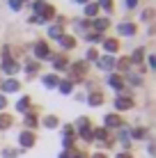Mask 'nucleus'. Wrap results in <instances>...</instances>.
I'll return each mask as SVG.
<instances>
[{
    "label": "nucleus",
    "mask_w": 156,
    "mask_h": 158,
    "mask_svg": "<svg viewBox=\"0 0 156 158\" xmlns=\"http://www.w3.org/2000/svg\"><path fill=\"white\" fill-rule=\"evenodd\" d=\"M117 30H120V35H124V37H131L133 32H136V25H131V23H122Z\"/></svg>",
    "instance_id": "nucleus-7"
},
{
    "label": "nucleus",
    "mask_w": 156,
    "mask_h": 158,
    "mask_svg": "<svg viewBox=\"0 0 156 158\" xmlns=\"http://www.w3.org/2000/svg\"><path fill=\"white\" fill-rule=\"evenodd\" d=\"M44 124H46L48 128H55V126H57V119H55V117H46V122H44Z\"/></svg>",
    "instance_id": "nucleus-22"
},
{
    "label": "nucleus",
    "mask_w": 156,
    "mask_h": 158,
    "mask_svg": "<svg viewBox=\"0 0 156 158\" xmlns=\"http://www.w3.org/2000/svg\"><path fill=\"white\" fill-rule=\"evenodd\" d=\"M2 89L5 92H16V89H19V83L9 78V80H5V83H2Z\"/></svg>",
    "instance_id": "nucleus-10"
},
{
    "label": "nucleus",
    "mask_w": 156,
    "mask_h": 158,
    "mask_svg": "<svg viewBox=\"0 0 156 158\" xmlns=\"http://www.w3.org/2000/svg\"><path fill=\"white\" fill-rule=\"evenodd\" d=\"M87 60H96V51H87Z\"/></svg>",
    "instance_id": "nucleus-34"
},
{
    "label": "nucleus",
    "mask_w": 156,
    "mask_h": 158,
    "mask_svg": "<svg viewBox=\"0 0 156 158\" xmlns=\"http://www.w3.org/2000/svg\"><path fill=\"white\" fill-rule=\"evenodd\" d=\"M96 140H106V131H103V128L96 131Z\"/></svg>",
    "instance_id": "nucleus-30"
},
{
    "label": "nucleus",
    "mask_w": 156,
    "mask_h": 158,
    "mask_svg": "<svg viewBox=\"0 0 156 158\" xmlns=\"http://www.w3.org/2000/svg\"><path fill=\"white\" fill-rule=\"evenodd\" d=\"M120 117H117V115H108V117H106V126H110V128H120Z\"/></svg>",
    "instance_id": "nucleus-8"
},
{
    "label": "nucleus",
    "mask_w": 156,
    "mask_h": 158,
    "mask_svg": "<svg viewBox=\"0 0 156 158\" xmlns=\"http://www.w3.org/2000/svg\"><path fill=\"white\" fill-rule=\"evenodd\" d=\"M99 2H101V5H103V7H106V9H110V7H112V0H99Z\"/></svg>",
    "instance_id": "nucleus-32"
},
{
    "label": "nucleus",
    "mask_w": 156,
    "mask_h": 158,
    "mask_svg": "<svg viewBox=\"0 0 156 158\" xmlns=\"http://www.w3.org/2000/svg\"><path fill=\"white\" fill-rule=\"evenodd\" d=\"M94 28H96V30H106V28H108V21H106V19L94 21Z\"/></svg>",
    "instance_id": "nucleus-18"
},
{
    "label": "nucleus",
    "mask_w": 156,
    "mask_h": 158,
    "mask_svg": "<svg viewBox=\"0 0 156 158\" xmlns=\"http://www.w3.org/2000/svg\"><path fill=\"white\" fill-rule=\"evenodd\" d=\"M60 46L62 48H67V51H69V48H74V46H76V41H74V37H60Z\"/></svg>",
    "instance_id": "nucleus-9"
},
{
    "label": "nucleus",
    "mask_w": 156,
    "mask_h": 158,
    "mask_svg": "<svg viewBox=\"0 0 156 158\" xmlns=\"http://www.w3.org/2000/svg\"><path fill=\"white\" fill-rule=\"evenodd\" d=\"M142 55H145V53H142V48H138V51L133 53V60H136V62H140V60H142Z\"/></svg>",
    "instance_id": "nucleus-26"
},
{
    "label": "nucleus",
    "mask_w": 156,
    "mask_h": 158,
    "mask_svg": "<svg viewBox=\"0 0 156 158\" xmlns=\"http://www.w3.org/2000/svg\"><path fill=\"white\" fill-rule=\"evenodd\" d=\"M103 46H106V51H108V53H115V51H117V41H115V39H106Z\"/></svg>",
    "instance_id": "nucleus-16"
},
{
    "label": "nucleus",
    "mask_w": 156,
    "mask_h": 158,
    "mask_svg": "<svg viewBox=\"0 0 156 158\" xmlns=\"http://www.w3.org/2000/svg\"><path fill=\"white\" fill-rule=\"evenodd\" d=\"M57 85H60L62 94H69V92H71V83H57Z\"/></svg>",
    "instance_id": "nucleus-21"
},
{
    "label": "nucleus",
    "mask_w": 156,
    "mask_h": 158,
    "mask_svg": "<svg viewBox=\"0 0 156 158\" xmlns=\"http://www.w3.org/2000/svg\"><path fill=\"white\" fill-rule=\"evenodd\" d=\"M71 158H85V156H80V154H74V156H71Z\"/></svg>",
    "instance_id": "nucleus-39"
},
{
    "label": "nucleus",
    "mask_w": 156,
    "mask_h": 158,
    "mask_svg": "<svg viewBox=\"0 0 156 158\" xmlns=\"http://www.w3.org/2000/svg\"><path fill=\"white\" fill-rule=\"evenodd\" d=\"M85 62H78V64H74V71H71V76H74V80H80L85 76Z\"/></svg>",
    "instance_id": "nucleus-3"
},
{
    "label": "nucleus",
    "mask_w": 156,
    "mask_h": 158,
    "mask_svg": "<svg viewBox=\"0 0 156 158\" xmlns=\"http://www.w3.org/2000/svg\"><path fill=\"white\" fill-rule=\"evenodd\" d=\"M9 5H12V9H21V0H9Z\"/></svg>",
    "instance_id": "nucleus-31"
},
{
    "label": "nucleus",
    "mask_w": 156,
    "mask_h": 158,
    "mask_svg": "<svg viewBox=\"0 0 156 158\" xmlns=\"http://www.w3.org/2000/svg\"><path fill=\"white\" fill-rule=\"evenodd\" d=\"M35 55L39 57V60L48 57V46H46V44H37V46H35Z\"/></svg>",
    "instance_id": "nucleus-6"
},
{
    "label": "nucleus",
    "mask_w": 156,
    "mask_h": 158,
    "mask_svg": "<svg viewBox=\"0 0 156 158\" xmlns=\"http://www.w3.org/2000/svg\"><path fill=\"white\" fill-rule=\"evenodd\" d=\"M16 108H19L21 112H25V110L30 108V99H28V96H23V99H21L19 103H16Z\"/></svg>",
    "instance_id": "nucleus-13"
},
{
    "label": "nucleus",
    "mask_w": 156,
    "mask_h": 158,
    "mask_svg": "<svg viewBox=\"0 0 156 158\" xmlns=\"http://www.w3.org/2000/svg\"><path fill=\"white\" fill-rule=\"evenodd\" d=\"M21 144H23V147H32V144H35V135H32V133H28V131H25V133H21Z\"/></svg>",
    "instance_id": "nucleus-5"
},
{
    "label": "nucleus",
    "mask_w": 156,
    "mask_h": 158,
    "mask_svg": "<svg viewBox=\"0 0 156 158\" xmlns=\"http://www.w3.org/2000/svg\"><path fill=\"white\" fill-rule=\"evenodd\" d=\"M35 124H37V119H35V117H32V115H25V126H30V128H32Z\"/></svg>",
    "instance_id": "nucleus-24"
},
{
    "label": "nucleus",
    "mask_w": 156,
    "mask_h": 158,
    "mask_svg": "<svg viewBox=\"0 0 156 158\" xmlns=\"http://www.w3.org/2000/svg\"><path fill=\"white\" fill-rule=\"evenodd\" d=\"M117 67H120L122 71H126V69H129V60H120V64H117Z\"/></svg>",
    "instance_id": "nucleus-28"
},
{
    "label": "nucleus",
    "mask_w": 156,
    "mask_h": 158,
    "mask_svg": "<svg viewBox=\"0 0 156 158\" xmlns=\"http://www.w3.org/2000/svg\"><path fill=\"white\" fill-rule=\"evenodd\" d=\"M115 108L117 110H129V108H133V101L126 99V96H117L115 99Z\"/></svg>",
    "instance_id": "nucleus-1"
},
{
    "label": "nucleus",
    "mask_w": 156,
    "mask_h": 158,
    "mask_svg": "<svg viewBox=\"0 0 156 158\" xmlns=\"http://www.w3.org/2000/svg\"><path fill=\"white\" fill-rule=\"evenodd\" d=\"M48 35H51L53 39H60V37H62V28H60V25H53V28L48 30Z\"/></svg>",
    "instance_id": "nucleus-14"
},
{
    "label": "nucleus",
    "mask_w": 156,
    "mask_h": 158,
    "mask_svg": "<svg viewBox=\"0 0 156 158\" xmlns=\"http://www.w3.org/2000/svg\"><path fill=\"white\" fill-rule=\"evenodd\" d=\"M55 69H60V71L67 69V60H64V57H55Z\"/></svg>",
    "instance_id": "nucleus-19"
},
{
    "label": "nucleus",
    "mask_w": 156,
    "mask_h": 158,
    "mask_svg": "<svg viewBox=\"0 0 156 158\" xmlns=\"http://www.w3.org/2000/svg\"><path fill=\"white\" fill-rule=\"evenodd\" d=\"M92 158H106V156H103V154H94Z\"/></svg>",
    "instance_id": "nucleus-37"
},
{
    "label": "nucleus",
    "mask_w": 156,
    "mask_h": 158,
    "mask_svg": "<svg viewBox=\"0 0 156 158\" xmlns=\"http://www.w3.org/2000/svg\"><path fill=\"white\" fill-rule=\"evenodd\" d=\"M138 5V0H126V7H136Z\"/></svg>",
    "instance_id": "nucleus-35"
},
{
    "label": "nucleus",
    "mask_w": 156,
    "mask_h": 158,
    "mask_svg": "<svg viewBox=\"0 0 156 158\" xmlns=\"http://www.w3.org/2000/svg\"><path fill=\"white\" fill-rule=\"evenodd\" d=\"M60 158H71V156H69V154H62V156H60Z\"/></svg>",
    "instance_id": "nucleus-40"
},
{
    "label": "nucleus",
    "mask_w": 156,
    "mask_h": 158,
    "mask_svg": "<svg viewBox=\"0 0 156 158\" xmlns=\"http://www.w3.org/2000/svg\"><path fill=\"white\" fill-rule=\"evenodd\" d=\"M37 71V62H28V67H25V73H35Z\"/></svg>",
    "instance_id": "nucleus-25"
},
{
    "label": "nucleus",
    "mask_w": 156,
    "mask_h": 158,
    "mask_svg": "<svg viewBox=\"0 0 156 158\" xmlns=\"http://www.w3.org/2000/svg\"><path fill=\"white\" fill-rule=\"evenodd\" d=\"M133 138H145V128H136L133 131Z\"/></svg>",
    "instance_id": "nucleus-29"
},
{
    "label": "nucleus",
    "mask_w": 156,
    "mask_h": 158,
    "mask_svg": "<svg viewBox=\"0 0 156 158\" xmlns=\"http://www.w3.org/2000/svg\"><path fill=\"white\" fill-rule=\"evenodd\" d=\"M96 64H99V69H103V71H110V69L115 67V60H112L110 55H106V57H101Z\"/></svg>",
    "instance_id": "nucleus-2"
},
{
    "label": "nucleus",
    "mask_w": 156,
    "mask_h": 158,
    "mask_svg": "<svg viewBox=\"0 0 156 158\" xmlns=\"http://www.w3.org/2000/svg\"><path fill=\"white\" fill-rule=\"evenodd\" d=\"M44 85H46V87H55V85H57V76H53V73L46 76V78H44Z\"/></svg>",
    "instance_id": "nucleus-17"
},
{
    "label": "nucleus",
    "mask_w": 156,
    "mask_h": 158,
    "mask_svg": "<svg viewBox=\"0 0 156 158\" xmlns=\"http://www.w3.org/2000/svg\"><path fill=\"white\" fill-rule=\"evenodd\" d=\"M5 103H7V101H5V96H0V110L5 108Z\"/></svg>",
    "instance_id": "nucleus-36"
},
{
    "label": "nucleus",
    "mask_w": 156,
    "mask_h": 158,
    "mask_svg": "<svg viewBox=\"0 0 156 158\" xmlns=\"http://www.w3.org/2000/svg\"><path fill=\"white\" fill-rule=\"evenodd\" d=\"M16 69H19V67H16L14 60H5V62H2V71H5V73L12 76V73H16Z\"/></svg>",
    "instance_id": "nucleus-4"
},
{
    "label": "nucleus",
    "mask_w": 156,
    "mask_h": 158,
    "mask_svg": "<svg viewBox=\"0 0 156 158\" xmlns=\"http://www.w3.org/2000/svg\"><path fill=\"white\" fill-rule=\"evenodd\" d=\"M90 106H101V103H103V96L99 94V92H94V94H90Z\"/></svg>",
    "instance_id": "nucleus-11"
},
{
    "label": "nucleus",
    "mask_w": 156,
    "mask_h": 158,
    "mask_svg": "<svg viewBox=\"0 0 156 158\" xmlns=\"http://www.w3.org/2000/svg\"><path fill=\"white\" fill-rule=\"evenodd\" d=\"M129 78H131L133 85H140V78H138V76H129Z\"/></svg>",
    "instance_id": "nucleus-33"
},
{
    "label": "nucleus",
    "mask_w": 156,
    "mask_h": 158,
    "mask_svg": "<svg viewBox=\"0 0 156 158\" xmlns=\"http://www.w3.org/2000/svg\"><path fill=\"white\" fill-rule=\"evenodd\" d=\"M117 158H131V156H129V154H120V156H117Z\"/></svg>",
    "instance_id": "nucleus-38"
},
{
    "label": "nucleus",
    "mask_w": 156,
    "mask_h": 158,
    "mask_svg": "<svg viewBox=\"0 0 156 158\" xmlns=\"http://www.w3.org/2000/svg\"><path fill=\"white\" fill-rule=\"evenodd\" d=\"M78 2H87V0H78Z\"/></svg>",
    "instance_id": "nucleus-41"
},
{
    "label": "nucleus",
    "mask_w": 156,
    "mask_h": 158,
    "mask_svg": "<svg viewBox=\"0 0 156 158\" xmlns=\"http://www.w3.org/2000/svg\"><path fill=\"white\" fill-rule=\"evenodd\" d=\"M44 9H46V2H44V0H37V2H35V12H39V16H41Z\"/></svg>",
    "instance_id": "nucleus-20"
},
{
    "label": "nucleus",
    "mask_w": 156,
    "mask_h": 158,
    "mask_svg": "<svg viewBox=\"0 0 156 158\" xmlns=\"http://www.w3.org/2000/svg\"><path fill=\"white\" fill-rule=\"evenodd\" d=\"M96 9H99L96 5H87V7H85V14H87V16H94V14H96Z\"/></svg>",
    "instance_id": "nucleus-23"
},
{
    "label": "nucleus",
    "mask_w": 156,
    "mask_h": 158,
    "mask_svg": "<svg viewBox=\"0 0 156 158\" xmlns=\"http://www.w3.org/2000/svg\"><path fill=\"white\" fill-rule=\"evenodd\" d=\"M12 126V117L9 115H0V128H9Z\"/></svg>",
    "instance_id": "nucleus-15"
},
{
    "label": "nucleus",
    "mask_w": 156,
    "mask_h": 158,
    "mask_svg": "<svg viewBox=\"0 0 156 158\" xmlns=\"http://www.w3.org/2000/svg\"><path fill=\"white\" fill-rule=\"evenodd\" d=\"M108 85L115 87V89H122V85H124V83H122L120 76H110V78H108Z\"/></svg>",
    "instance_id": "nucleus-12"
},
{
    "label": "nucleus",
    "mask_w": 156,
    "mask_h": 158,
    "mask_svg": "<svg viewBox=\"0 0 156 158\" xmlns=\"http://www.w3.org/2000/svg\"><path fill=\"white\" fill-rule=\"evenodd\" d=\"M2 156H5V158H14V156H16V151H14V149H5V151H2Z\"/></svg>",
    "instance_id": "nucleus-27"
}]
</instances>
